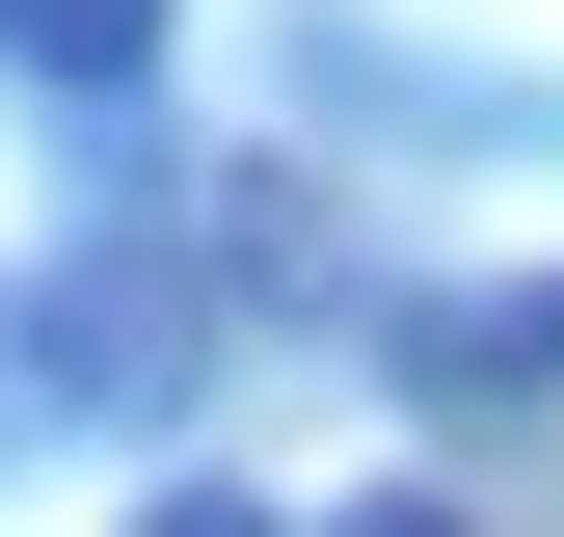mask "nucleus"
<instances>
[{"label": "nucleus", "instance_id": "nucleus-1", "mask_svg": "<svg viewBox=\"0 0 564 537\" xmlns=\"http://www.w3.org/2000/svg\"><path fill=\"white\" fill-rule=\"evenodd\" d=\"M0 54H28V81H134V54H162V0H0Z\"/></svg>", "mask_w": 564, "mask_h": 537}, {"label": "nucleus", "instance_id": "nucleus-2", "mask_svg": "<svg viewBox=\"0 0 564 537\" xmlns=\"http://www.w3.org/2000/svg\"><path fill=\"white\" fill-rule=\"evenodd\" d=\"M162 537H269V511H162Z\"/></svg>", "mask_w": 564, "mask_h": 537}]
</instances>
